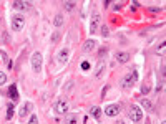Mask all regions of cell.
Here are the masks:
<instances>
[{
  "label": "cell",
  "mask_w": 166,
  "mask_h": 124,
  "mask_svg": "<svg viewBox=\"0 0 166 124\" xmlns=\"http://www.w3.org/2000/svg\"><path fill=\"white\" fill-rule=\"evenodd\" d=\"M42 63H43V56L40 51H35V53L32 55V70L35 71V73H40L42 71Z\"/></svg>",
  "instance_id": "obj_1"
},
{
  "label": "cell",
  "mask_w": 166,
  "mask_h": 124,
  "mask_svg": "<svg viewBox=\"0 0 166 124\" xmlns=\"http://www.w3.org/2000/svg\"><path fill=\"white\" fill-rule=\"evenodd\" d=\"M23 27H25V17L20 15V13H18V15H13L12 17V30L20 32Z\"/></svg>",
  "instance_id": "obj_2"
},
{
  "label": "cell",
  "mask_w": 166,
  "mask_h": 124,
  "mask_svg": "<svg viewBox=\"0 0 166 124\" xmlns=\"http://www.w3.org/2000/svg\"><path fill=\"white\" fill-rule=\"evenodd\" d=\"M136 79H138V73H136V71H131V73H128L123 79H121V86L123 88H131L136 83Z\"/></svg>",
  "instance_id": "obj_3"
},
{
  "label": "cell",
  "mask_w": 166,
  "mask_h": 124,
  "mask_svg": "<svg viewBox=\"0 0 166 124\" xmlns=\"http://www.w3.org/2000/svg\"><path fill=\"white\" fill-rule=\"evenodd\" d=\"M130 118H131V121H133V122H140L141 119H143V111H141V108L136 106V104H133L131 109H130Z\"/></svg>",
  "instance_id": "obj_4"
},
{
  "label": "cell",
  "mask_w": 166,
  "mask_h": 124,
  "mask_svg": "<svg viewBox=\"0 0 166 124\" xmlns=\"http://www.w3.org/2000/svg\"><path fill=\"white\" fill-rule=\"evenodd\" d=\"M53 111L57 114H65L68 111V104H67L65 99H58V101H55V104H53Z\"/></svg>",
  "instance_id": "obj_5"
},
{
  "label": "cell",
  "mask_w": 166,
  "mask_h": 124,
  "mask_svg": "<svg viewBox=\"0 0 166 124\" xmlns=\"http://www.w3.org/2000/svg\"><path fill=\"white\" fill-rule=\"evenodd\" d=\"M105 114L106 116H116V114H120V106L118 104H108V106L105 108Z\"/></svg>",
  "instance_id": "obj_6"
},
{
  "label": "cell",
  "mask_w": 166,
  "mask_h": 124,
  "mask_svg": "<svg viewBox=\"0 0 166 124\" xmlns=\"http://www.w3.org/2000/svg\"><path fill=\"white\" fill-rule=\"evenodd\" d=\"M12 7L15 8V10H28V8H30V3L23 2V0H13Z\"/></svg>",
  "instance_id": "obj_7"
},
{
  "label": "cell",
  "mask_w": 166,
  "mask_h": 124,
  "mask_svg": "<svg viewBox=\"0 0 166 124\" xmlns=\"http://www.w3.org/2000/svg\"><path fill=\"white\" fill-rule=\"evenodd\" d=\"M115 58H116L118 63H126V61H130V53H126V51H118Z\"/></svg>",
  "instance_id": "obj_8"
},
{
  "label": "cell",
  "mask_w": 166,
  "mask_h": 124,
  "mask_svg": "<svg viewBox=\"0 0 166 124\" xmlns=\"http://www.w3.org/2000/svg\"><path fill=\"white\" fill-rule=\"evenodd\" d=\"M32 108H33V104H32V103H25V104H23V106H22L20 113H18V116H20V118H25L27 114L32 111Z\"/></svg>",
  "instance_id": "obj_9"
},
{
  "label": "cell",
  "mask_w": 166,
  "mask_h": 124,
  "mask_svg": "<svg viewBox=\"0 0 166 124\" xmlns=\"http://www.w3.org/2000/svg\"><path fill=\"white\" fill-rule=\"evenodd\" d=\"M8 94H10V98H12L13 103L18 101V89H17V84H12V86L8 88Z\"/></svg>",
  "instance_id": "obj_10"
},
{
  "label": "cell",
  "mask_w": 166,
  "mask_h": 124,
  "mask_svg": "<svg viewBox=\"0 0 166 124\" xmlns=\"http://www.w3.org/2000/svg\"><path fill=\"white\" fill-rule=\"evenodd\" d=\"M68 55H70L68 48H62L60 50V53H58V60H60V63H67V61H68Z\"/></svg>",
  "instance_id": "obj_11"
},
{
  "label": "cell",
  "mask_w": 166,
  "mask_h": 124,
  "mask_svg": "<svg viewBox=\"0 0 166 124\" xmlns=\"http://www.w3.org/2000/svg\"><path fill=\"white\" fill-rule=\"evenodd\" d=\"M98 22H100V15L98 13H93V20H91V25H90V32L91 33H95L96 32V27H98Z\"/></svg>",
  "instance_id": "obj_12"
},
{
  "label": "cell",
  "mask_w": 166,
  "mask_h": 124,
  "mask_svg": "<svg viewBox=\"0 0 166 124\" xmlns=\"http://www.w3.org/2000/svg\"><path fill=\"white\" fill-rule=\"evenodd\" d=\"M90 114L96 119V121H100V119H101V109H100L98 106H93V108H91V109H90Z\"/></svg>",
  "instance_id": "obj_13"
},
{
  "label": "cell",
  "mask_w": 166,
  "mask_h": 124,
  "mask_svg": "<svg viewBox=\"0 0 166 124\" xmlns=\"http://www.w3.org/2000/svg\"><path fill=\"white\" fill-rule=\"evenodd\" d=\"M95 45H96L95 40H86L85 45H83V50H85V51H91V50L95 48Z\"/></svg>",
  "instance_id": "obj_14"
},
{
  "label": "cell",
  "mask_w": 166,
  "mask_h": 124,
  "mask_svg": "<svg viewBox=\"0 0 166 124\" xmlns=\"http://www.w3.org/2000/svg\"><path fill=\"white\" fill-rule=\"evenodd\" d=\"M65 124H78V118L76 114H68L65 119Z\"/></svg>",
  "instance_id": "obj_15"
},
{
  "label": "cell",
  "mask_w": 166,
  "mask_h": 124,
  "mask_svg": "<svg viewBox=\"0 0 166 124\" xmlns=\"http://www.w3.org/2000/svg\"><path fill=\"white\" fill-rule=\"evenodd\" d=\"M53 25H55V27H62V25H63V15H62V13H58V15L55 17Z\"/></svg>",
  "instance_id": "obj_16"
},
{
  "label": "cell",
  "mask_w": 166,
  "mask_h": 124,
  "mask_svg": "<svg viewBox=\"0 0 166 124\" xmlns=\"http://www.w3.org/2000/svg\"><path fill=\"white\" fill-rule=\"evenodd\" d=\"M103 68H105L103 61H100L98 66H96V70H95V76H101V73H103Z\"/></svg>",
  "instance_id": "obj_17"
},
{
  "label": "cell",
  "mask_w": 166,
  "mask_h": 124,
  "mask_svg": "<svg viewBox=\"0 0 166 124\" xmlns=\"http://www.w3.org/2000/svg\"><path fill=\"white\" fill-rule=\"evenodd\" d=\"M75 5H76L75 2H63V8H65V10H73Z\"/></svg>",
  "instance_id": "obj_18"
},
{
  "label": "cell",
  "mask_w": 166,
  "mask_h": 124,
  "mask_svg": "<svg viewBox=\"0 0 166 124\" xmlns=\"http://www.w3.org/2000/svg\"><path fill=\"white\" fill-rule=\"evenodd\" d=\"M141 106L146 108V109H151V103H150V99H141Z\"/></svg>",
  "instance_id": "obj_19"
},
{
  "label": "cell",
  "mask_w": 166,
  "mask_h": 124,
  "mask_svg": "<svg viewBox=\"0 0 166 124\" xmlns=\"http://www.w3.org/2000/svg\"><path fill=\"white\" fill-rule=\"evenodd\" d=\"M13 111H15V109H13V104H10V106L7 108V119H10V118H12Z\"/></svg>",
  "instance_id": "obj_20"
},
{
  "label": "cell",
  "mask_w": 166,
  "mask_h": 124,
  "mask_svg": "<svg viewBox=\"0 0 166 124\" xmlns=\"http://www.w3.org/2000/svg\"><path fill=\"white\" fill-rule=\"evenodd\" d=\"M101 35H103V36H108V35H110V28L106 27V25L101 27Z\"/></svg>",
  "instance_id": "obj_21"
},
{
  "label": "cell",
  "mask_w": 166,
  "mask_h": 124,
  "mask_svg": "<svg viewBox=\"0 0 166 124\" xmlns=\"http://www.w3.org/2000/svg\"><path fill=\"white\" fill-rule=\"evenodd\" d=\"M7 83V75L3 71H0V84H5Z\"/></svg>",
  "instance_id": "obj_22"
},
{
  "label": "cell",
  "mask_w": 166,
  "mask_h": 124,
  "mask_svg": "<svg viewBox=\"0 0 166 124\" xmlns=\"http://www.w3.org/2000/svg\"><path fill=\"white\" fill-rule=\"evenodd\" d=\"M38 122V118L35 116V114H32L30 116V121H28V124H37Z\"/></svg>",
  "instance_id": "obj_23"
},
{
  "label": "cell",
  "mask_w": 166,
  "mask_h": 124,
  "mask_svg": "<svg viewBox=\"0 0 166 124\" xmlns=\"http://www.w3.org/2000/svg\"><path fill=\"white\" fill-rule=\"evenodd\" d=\"M58 38H60V35H58V33L55 32V33L52 35V43H57V41H58Z\"/></svg>",
  "instance_id": "obj_24"
},
{
  "label": "cell",
  "mask_w": 166,
  "mask_h": 124,
  "mask_svg": "<svg viewBox=\"0 0 166 124\" xmlns=\"http://www.w3.org/2000/svg\"><path fill=\"white\" fill-rule=\"evenodd\" d=\"M81 70H90V63H88V61H83V63H81Z\"/></svg>",
  "instance_id": "obj_25"
},
{
  "label": "cell",
  "mask_w": 166,
  "mask_h": 124,
  "mask_svg": "<svg viewBox=\"0 0 166 124\" xmlns=\"http://www.w3.org/2000/svg\"><path fill=\"white\" fill-rule=\"evenodd\" d=\"M158 53H161V55L164 56V43H161V45L158 46Z\"/></svg>",
  "instance_id": "obj_26"
},
{
  "label": "cell",
  "mask_w": 166,
  "mask_h": 124,
  "mask_svg": "<svg viewBox=\"0 0 166 124\" xmlns=\"http://www.w3.org/2000/svg\"><path fill=\"white\" fill-rule=\"evenodd\" d=\"M148 91H150V86H143V88H141V93H143V94H146Z\"/></svg>",
  "instance_id": "obj_27"
},
{
  "label": "cell",
  "mask_w": 166,
  "mask_h": 124,
  "mask_svg": "<svg viewBox=\"0 0 166 124\" xmlns=\"http://www.w3.org/2000/svg\"><path fill=\"white\" fill-rule=\"evenodd\" d=\"M120 8H121V3H115L113 10H116V12H118V10H120Z\"/></svg>",
  "instance_id": "obj_28"
},
{
  "label": "cell",
  "mask_w": 166,
  "mask_h": 124,
  "mask_svg": "<svg viewBox=\"0 0 166 124\" xmlns=\"http://www.w3.org/2000/svg\"><path fill=\"white\" fill-rule=\"evenodd\" d=\"M106 51H108V50H106V48H101V51H100V58H103V55L106 53Z\"/></svg>",
  "instance_id": "obj_29"
},
{
  "label": "cell",
  "mask_w": 166,
  "mask_h": 124,
  "mask_svg": "<svg viewBox=\"0 0 166 124\" xmlns=\"http://www.w3.org/2000/svg\"><path fill=\"white\" fill-rule=\"evenodd\" d=\"M110 3H111L110 0H105V2H103V5H105V7H110Z\"/></svg>",
  "instance_id": "obj_30"
},
{
  "label": "cell",
  "mask_w": 166,
  "mask_h": 124,
  "mask_svg": "<svg viewBox=\"0 0 166 124\" xmlns=\"http://www.w3.org/2000/svg\"><path fill=\"white\" fill-rule=\"evenodd\" d=\"M161 124H166V122H164V121H163V122H161Z\"/></svg>",
  "instance_id": "obj_31"
},
{
  "label": "cell",
  "mask_w": 166,
  "mask_h": 124,
  "mask_svg": "<svg viewBox=\"0 0 166 124\" xmlns=\"http://www.w3.org/2000/svg\"><path fill=\"white\" fill-rule=\"evenodd\" d=\"M118 124H125V122H118Z\"/></svg>",
  "instance_id": "obj_32"
}]
</instances>
